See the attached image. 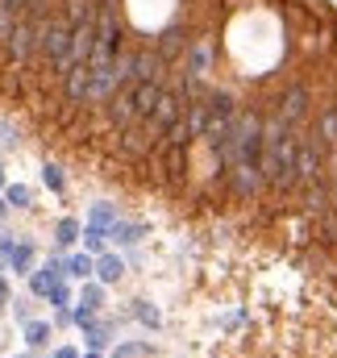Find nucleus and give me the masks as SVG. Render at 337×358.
Wrapping results in <instances>:
<instances>
[{
  "label": "nucleus",
  "instance_id": "1",
  "mask_svg": "<svg viewBox=\"0 0 337 358\" xmlns=\"http://www.w3.org/2000/svg\"><path fill=\"white\" fill-rule=\"evenodd\" d=\"M296 146L300 138H292V121H283V113L262 117V179L271 187H287L296 183Z\"/></svg>",
  "mask_w": 337,
  "mask_h": 358
},
{
  "label": "nucleus",
  "instance_id": "2",
  "mask_svg": "<svg viewBox=\"0 0 337 358\" xmlns=\"http://www.w3.org/2000/svg\"><path fill=\"white\" fill-rule=\"evenodd\" d=\"M46 29H50L46 17H21L17 29H13V38H8V59H13V63H29L34 50H42Z\"/></svg>",
  "mask_w": 337,
  "mask_h": 358
},
{
  "label": "nucleus",
  "instance_id": "3",
  "mask_svg": "<svg viewBox=\"0 0 337 358\" xmlns=\"http://www.w3.org/2000/svg\"><path fill=\"white\" fill-rule=\"evenodd\" d=\"M42 55L55 63L59 76H67V71L76 67V59H71V25H67V21H50V29H46V38H42Z\"/></svg>",
  "mask_w": 337,
  "mask_h": 358
},
{
  "label": "nucleus",
  "instance_id": "4",
  "mask_svg": "<svg viewBox=\"0 0 337 358\" xmlns=\"http://www.w3.org/2000/svg\"><path fill=\"white\" fill-rule=\"evenodd\" d=\"M321 176V146H317V138H300V146H296V183H317Z\"/></svg>",
  "mask_w": 337,
  "mask_h": 358
},
{
  "label": "nucleus",
  "instance_id": "5",
  "mask_svg": "<svg viewBox=\"0 0 337 358\" xmlns=\"http://www.w3.org/2000/svg\"><path fill=\"white\" fill-rule=\"evenodd\" d=\"M183 108H187V104H183L179 96L163 92V96H159V104H155V113L146 117V129H150V134H167L171 125H175L179 117H183Z\"/></svg>",
  "mask_w": 337,
  "mask_h": 358
},
{
  "label": "nucleus",
  "instance_id": "6",
  "mask_svg": "<svg viewBox=\"0 0 337 358\" xmlns=\"http://www.w3.org/2000/svg\"><path fill=\"white\" fill-rule=\"evenodd\" d=\"M262 183H266V179H262L258 159H242V163H234V167H229V187H234L238 196H254Z\"/></svg>",
  "mask_w": 337,
  "mask_h": 358
},
{
  "label": "nucleus",
  "instance_id": "7",
  "mask_svg": "<svg viewBox=\"0 0 337 358\" xmlns=\"http://www.w3.org/2000/svg\"><path fill=\"white\" fill-rule=\"evenodd\" d=\"M63 92H67L71 104L87 100V92H92V63H76V67L63 76Z\"/></svg>",
  "mask_w": 337,
  "mask_h": 358
},
{
  "label": "nucleus",
  "instance_id": "8",
  "mask_svg": "<svg viewBox=\"0 0 337 358\" xmlns=\"http://www.w3.org/2000/svg\"><path fill=\"white\" fill-rule=\"evenodd\" d=\"M134 117H142V113H138V100H134V84H129L125 92H117V96H113V125L129 129V125H134Z\"/></svg>",
  "mask_w": 337,
  "mask_h": 358
},
{
  "label": "nucleus",
  "instance_id": "9",
  "mask_svg": "<svg viewBox=\"0 0 337 358\" xmlns=\"http://www.w3.org/2000/svg\"><path fill=\"white\" fill-rule=\"evenodd\" d=\"M279 113H283V121H292V125H296V121L308 113V92L300 88V84H296V88H287V92H283V100H279Z\"/></svg>",
  "mask_w": 337,
  "mask_h": 358
},
{
  "label": "nucleus",
  "instance_id": "10",
  "mask_svg": "<svg viewBox=\"0 0 337 358\" xmlns=\"http://www.w3.org/2000/svg\"><path fill=\"white\" fill-rule=\"evenodd\" d=\"M59 275H67V271H63V263H55V259H50L46 267H38L34 271V279H29L34 296H50V292L59 287Z\"/></svg>",
  "mask_w": 337,
  "mask_h": 358
},
{
  "label": "nucleus",
  "instance_id": "11",
  "mask_svg": "<svg viewBox=\"0 0 337 358\" xmlns=\"http://www.w3.org/2000/svg\"><path fill=\"white\" fill-rule=\"evenodd\" d=\"M92 46H96V25L87 21V25H76L71 29V59L76 63H87L92 59Z\"/></svg>",
  "mask_w": 337,
  "mask_h": 358
},
{
  "label": "nucleus",
  "instance_id": "12",
  "mask_svg": "<svg viewBox=\"0 0 337 358\" xmlns=\"http://www.w3.org/2000/svg\"><path fill=\"white\" fill-rule=\"evenodd\" d=\"M96 13H100V0H67V13H63V21L76 29V25H96Z\"/></svg>",
  "mask_w": 337,
  "mask_h": 358
},
{
  "label": "nucleus",
  "instance_id": "13",
  "mask_svg": "<svg viewBox=\"0 0 337 358\" xmlns=\"http://www.w3.org/2000/svg\"><path fill=\"white\" fill-rule=\"evenodd\" d=\"M159 96H163V84H159V80H146V84H134V100H138V113H142V117H150V113H155V104H159Z\"/></svg>",
  "mask_w": 337,
  "mask_h": 358
},
{
  "label": "nucleus",
  "instance_id": "14",
  "mask_svg": "<svg viewBox=\"0 0 337 358\" xmlns=\"http://www.w3.org/2000/svg\"><path fill=\"white\" fill-rule=\"evenodd\" d=\"M208 63H213V46H208V42H196V46H192V55H187V67H192V80H200V76H208Z\"/></svg>",
  "mask_w": 337,
  "mask_h": 358
},
{
  "label": "nucleus",
  "instance_id": "15",
  "mask_svg": "<svg viewBox=\"0 0 337 358\" xmlns=\"http://www.w3.org/2000/svg\"><path fill=\"white\" fill-rule=\"evenodd\" d=\"M17 21H21V8L8 4V0H0V42H4V46H8V38H13Z\"/></svg>",
  "mask_w": 337,
  "mask_h": 358
},
{
  "label": "nucleus",
  "instance_id": "16",
  "mask_svg": "<svg viewBox=\"0 0 337 358\" xmlns=\"http://www.w3.org/2000/svg\"><path fill=\"white\" fill-rule=\"evenodd\" d=\"M96 275H100V283H117V279L125 275V263H121L117 255H100V263H96Z\"/></svg>",
  "mask_w": 337,
  "mask_h": 358
},
{
  "label": "nucleus",
  "instance_id": "17",
  "mask_svg": "<svg viewBox=\"0 0 337 358\" xmlns=\"http://www.w3.org/2000/svg\"><path fill=\"white\" fill-rule=\"evenodd\" d=\"M146 80H159V59L134 55V84H146Z\"/></svg>",
  "mask_w": 337,
  "mask_h": 358
},
{
  "label": "nucleus",
  "instance_id": "18",
  "mask_svg": "<svg viewBox=\"0 0 337 358\" xmlns=\"http://www.w3.org/2000/svg\"><path fill=\"white\" fill-rule=\"evenodd\" d=\"M25 342L29 346H46L50 342V325L46 321H25Z\"/></svg>",
  "mask_w": 337,
  "mask_h": 358
},
{
  "label": "nucleus",
  "instance_id": "19",
  "mask_svg": "<svg viewBox=\"0 0 337 358\" xmlns=\"http://www.w3.org/2000/svg\"><path fill=\"white\" fill-rule=\"evenodd\" d=\"M121 155H125V159H142V155H146V138L129 129V134H125V142H121Z\"/></svg>",
  "mask_w": 337,
  "mask_h": 358
},
{
  "label": "nucleus",
  "instance_id": "20",
  "mask_svg": "<svg viewBox=\"0 0 337 358\" xmlns=\"http://www.w3.org/2000/svg\"><path fill=\"white\" fill-rule=\"evenodd\" d=\"M4 200H8L13 208H29V187H25V183H8V187H4Z\"/></svg>",
  "mask_w": 337,
  "mask_h": 358
},
{
  "label": "nucleus",
  "instance_id": "21",
  "mask_svg": "<svg viewBox=\"0 0 337 358\" xmlns=\"http://www.w3.org/2000/svg\"><path fill=\"white\" fill-rule=\"evenodd\" d=\"M321 138H325L329 146H337V108H325V113H321Z\"/></svg>",
  "mask_w": 337,
  "mask_h": 358
},
{
  "label": "nucleus",
  "instance_id": "22",
  "mask_svg": "<svg viewBox=\"0 0 337 358\" xmlns=\"http://www.w3.org/2000/svg\"><path fill=\"white\" fill-rule=\"evenodd\" d=\"M55 238H59V246H71L76 238H80V221H59V229H55Z\"/></svg>",
  "mask_w": 337,
  "mask_h": 358
},
{
  "label": "nucleus",
  "instance_id": "23",
  "mask_svg": "<svg viewBox=\"0 0 337 358\" xmlns=\"http://www.w3.org/2000/svg\"><path fill=\"white\" fill-rule=\"evenodd\" d=\"M104 304V292L96 287V283H84V296H80V308H87V313H96Z\"/></svg>",
  "mask_w": 337,
  "mask_h": 358
},
{
  "label": "nucleus",
  "instance_id": "24",
  "mask_svg": "<svg viewBox=\"0 0 337 358\" xmlns=\"http://www.w3.org/2000/svg\"><path fill=\"white\" fill-rule=\"evenodd\" d=\"M29 259H34V250H29V246H13V255H8V267L17 271V275H25Z\"/></svg>",
  "mask_w": 337,
  "mask_h": 358
},
{
  "label": "nucleus",
  "instance_id": "25",
  "mask_svg": "<svg viewBox=\"0 0 337 358\" xmlns=\"http://www.w3.org/2000/svg\"><path fill=\"white\" fill-rule=\"evenodd\" d=\"M108 238H117V242H138V238H142V229H138V225H121V221H117V225H108Z\"/></svg>",
  "mask_w": 337,
  "mask_h": 358
},
{
  "label": "nucleus",
  "instance_id": "26",
  "mask_svg": "<svg viewBox=\"0 0 337 358\" xmlns=\"http://www.w3.org/2000/svg\"><path fill=\"white\" fill-rule=\"evenodd\" d=\"M92 271H96V263H92L87 255H80V259H71V263H67V275H76V279H87Z\"/></svg>",
  "mask_w": 337,
  "mask_h": 358
},
{
  "label": "nucleus",
  "instance_id": "27",
  "mask_svg": "<svg viewBox=\"0 0 337 358\" xmlns=\"http://www.w3.org/2000/svg\"><path fill=\"white\" fill-rule=\"evenodd\" d=\"M92 221H96V225H117V208H113V204H96V208H92Z\"/></svg>",
  "mask_w": 337,
  "mask_h": 358
},
{
  "label": "nucleus",
  "instance_id": "28",
  "mask_svg": "<svg viewBox=\"0 0 337 358\" xmlns=\"http://www.w3.org/2000/svg\"><path fill=\"white\" fill-rule=\"evenodd\" d=\"M42 179H46V187H50V192H63V176H59V167H50V163H46Z\"/></svg>",
  "mask_w": 337,
  "mask_h": 358
},
{
  "label": "nucleus",
  "instance_id": "29",
  "mask_svg": "<svg viewBox=\"0 0 337 358\" xmlns=\"http://www.w3.org/2000/svg\"><path fill=\"white\" fill-rule=\"evenodd\" d=\"M138 321H146V325H159V313H155L150 304H142V300H138Z\"/></svg>",
  "mask_w": 337,
  "mask_h": 358
},
{
  "label": "nucleus",
  "instance_id": "30",
  "mask_svg": "<svg viewBox=\"0 0 337 358\" xmlns=\"http://www.w3.org/2000/svg\"><path fill=\"white\" fill-rule=\"evenodd\" d=\"M150 355V346H121L117 350V358H146Z\"/></svg>",
  "mask_w": 337,
  "mask_h": 358
},
{
  "label": "nucleus",
  "instance_id": "31",
  "mask_svg": "<svg viewBox=\"0 0 337 358\" xmlns=\"http://www.w3.org/2000/svg\"><path fill=\"white\" fill-rule=\"evenodd\" d=\"M50 300H55V304H59V308H63V304H67V300H71V296H67V287H63V283H59V287H55V292H50Z\"/></svg>",
  "mask_w": 337,
  "mask_h": 358
},
{
  "label": "nucleus",
  "instance_id": "32",
  "mask_svg": "<svg viewBox=\"0 0 337 358\" xmlns=\"http://www.w3.org/2000/svg\"><path fill=\"white\" fill-rule=\"evenodd\" d=\"M0 146H17V138H13V129L0 121Z\"/></svg>",
  "mask_w": 337,
  "mask_h": 358
},
{
  "label": "nucleus",
  "instance_id": "33",
  "mask_svg": "<svg viewBox=\"0 0 337 358\" xmlns=\"http://www.w3.org/2000/svg\"><path fill=\"white\" fill-rule=\"evenodd\" d=\"M55 358H80L76 350H55Z\"/></svg>",
  "mask_w": 337,
  "mask_h": 358
},
{
  "label": "nucleus",
  "instance_id": "34",
  "mask_svg": "<svg viewBox=\"0 0 337 358\" xmlns=\"http://www.w3.org/2000/svg\"><path fill=\"white\" fill-rule=\"evenodd\" d=\"M4 300H8V287H4V283H0V308H4Z\"/></svg>",
  "mask_w": 337,
  "mask_h": 358
},
{
  "label": "nucleus",
  "instance_id": "35",
  "mask_svg": "<svg viewBox=\"0 0 337 358\" xmlns=\"http://www.w3.org/2000/svg\"><path fill=\"white\" fill-rule=\"evenodd\" d=\"M84 358H96V350H92V355H84Z\"/></svg>",
  "mask_w": 337,
  "mask_h": 358
},
{
  "label": "nucleus",
  "instance_id": "36",
  "mask_svg": "<svg viewBox=\"0 0 337 358\" xmlns=\"http://www.w3.org/2000/svg\"><path fill=\"white\" fill-rule=\"evenodd\" d=\"M0 187H4V176H0Z\"/></svg>",
  "mask_w": 337,
  "mask_h": 358
},
{
  "label": "nucleus",
  "instance_id": "37",
  "mask_svg": "<svg viewBox=\"0 0 337 358\" xmlns=\"http://www.w3.org/2000/svg\"><path fill=\"white\" fill-rule=\"evenodd\" d=\"M17 358H25V355H17Z\"/></svg>",
  "mask_w": 337,
  "mask_h": 358
}]
</instances>
